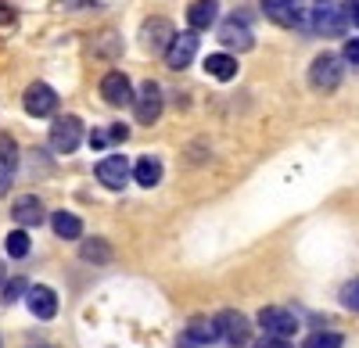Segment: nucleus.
Masks as SVG:
<instances>
[{
    "label": "nucleus",
    "mask_w": 359,
    "mask_h": 348,
    "mask_svg": "<svg viewBox=\"0 0 359 348\" xmlns=\"http://www.w3.org/2000/svg\"><path fill=\"white\" fill-rule=\"evenodd\" d=\"M345 57L338 54H320L313 57V65H309V86L320 94H334L338 86H341V76H345Z\"/></svg>",
    "instance_id": "2"
},
{
    "label": "nucleus",
    "mask_w": 359,
    "mask_h": 348,
    "mask_svg": "<svg viewBox=\"0 0 359 348\" xmlns=\"http://www.w3.org/2000/svg\"><path fill=\"white\" fill-rule=\"evenodd\" d=\"M205 72L212 79H219V83H230L237 76V57L233 54H208L205 57Z\"/></svg>",
    "instance_id": "18"
},
{
    "label": "nucleus",
    "mask_w": 359,
    "mask_h": 348,
    "mask_svg": "<svg viewBox=\"0 0 359 348\" xmlns=\"http://www.w3.org/2000/svg\"><path fill=\"white\" fill-rule=\"evenodd\" d=\"M108 133H111V140H118V144H123V140L130 137V130H126V126H111Z\"/></svg>",
    "instance_id": "34"
},
{
    "label": "nucleus",
    "mask_w": 359,
    "mask_h": 348,
    "mask_svg": "<svg viewBox=\"0 0 359 348\" xmlns=\"http://www.w3.org/2000/svg\"><path fill=\"white\" fill-rule=\"evenodd\" d=\"M216 327H219V337L230 344V348H248L252 344V323L248 316L233 312V309H223L216 316Z\"/></svg>",
    "instance_id": "6"
},
{
    "label": "nucleus",
    "mask_w": 359,
    "mask_h": 348,
    "mask_svg": "<svg viewBox=\"0 0 359 348\" xmlns=\"http://www.w3.org/2000/svg\"><path fill=\"white\" fill-rule=\"evenodd\" d=\"M313 4H316V8H320V4H331V0H313Z\"/></svg>",
    "instance_id": "35"
},
{
    "label": "nucleus",
    "mask_w": 359,
    "mask_h": 348,
    "mask_svg": "<svg viewBox=\"0 0 359 348\" xmlns=\"http://www.w3.org/2000/svg\"><path fill=\"white\" fill-rule=\"evenodd\" d=\"M259 327L269 334V337H294L298 330V316L280 309V305H262L259 309Z\"/></svg>",
    "instance_id": "8"
},
{
    "label": "nucleus",
    "mask_w": 359,
    "mask_h": 348,
    "mask_svg": "<svg viewBox=\"0 0 359 348\" xmlns=\"http://www.w3.org/2000/svg\"><path fill=\"white\" fill-rule=\"evenodd\" d=\"M262 15L284 29H302V18H306L298 0H262Z\"/></svg>",
    "instance_id": "12"
},
{
    "label": "nucleus",
    "mask_w": 359,
    "mask_h": 348,
    "mask_svg": "<svg viewBox=\"0 0 359 348\" xmlns=\"http://www.w3.org/2000/svg\"><path fill=\"white\" fill-rule=\"evenodd\" d=\"M198 47H201V40H198L194 29H184V33H176L172 47L165 50V69H172V72H184V69L194 62Z\"/></svg>",
    "instance_id": "9"
},
{
    "label": "nucleus",
    "mask_w": 359,
    "mask_h": 348,
    "mask_svg": "<svg viewBox=\"0 0 359 348\" xmlns=\"http://www.w3.org/2000/svg\"><path fill=\"white\" fill-rule=\"evenodd\" d=\"M162 108H165V94H162V86L155 79H144L140 83V90L133 97V115H137V123L140 126H155L162 119Z\"/></svg>",
    "instance_id": "3"
},
{
    "label": "nucleus",
    "mask_w": 359,
    "mask_h": 348,
    "mask_svg": "<svg viewBox=\"0 0 359 348\" xmlns=\"http://www.w3.org/2000/svg\"><path fill=\"white\" fill-rule=\"evenodd\" d=\"M101 97L111 104V108H126V104H133V83L126 79V72H108L104 79H101Z\"/></svg>",
    "instance_id": "13"
},
{
    "label": "nucleus",
    "mask_w": 359,
    "mask_h": 348,
    "mask_svg": "<svg viewBox=\"0 0 359 348\" xmlns=\"http://www.w3.org/2000/svg\"><path fill=\"white\" fill-rule=\"evenodd\" d=\"M25 302H29V312H33L36 320H54V316H57V295L50 291V287H43V284L29 287Z\"/></svg>",
    "instance_id": "16"
},
{
    "label": "nucleus",
    "mask_w": 359,
    "mask_h": 348,
    "mask_svg": "<svg viewBox=\"0 0 359 348\" xmlns=\"http://www.w3.org/2000/svg\"><path fill=\"white\" fill-rule=\"evenodd\" d=\"M18 158H22V151H18V144H15V137H11V133H4V130H0V165H8V169H15V165H18Z\"/></svg>",
    "instance_id": "23"
},
{
    "label": "nucleus",
    "mask_w": 359,
    "mask_h": 348,
    "mask_svg": "<svg viewBox=\"0 0 359 348\" xmlns=\"http://www.w3.org/2000/svg\"><path fill=\"white\" fill-rule=\"evenodd\" d=\"M22 108L33 115V119H47V115H54V108H57V94L50 90L47 83H33L22 94Z\"/></svg>",
    "instance_id": "11"
},
{
    "label": "nucleus",
    "mask_w": 359,
    "mask_h": 348,
    "mask_svg": "<svg viewBox=\"0 0 359 348\" xmlns=\"http://www.w3.org/2000/svg\"><path fill=\"white\" fill-rule=\"evenodd\" d=\"M219 43L226 50H237V54H245L255 47V33H252V25L245 15H230L226 22H219Z\"/></svg>",
    "instance_id": "5"
},
{
    "label": "nucleus",
    "mask_w": 359,
    "mask_h": 348,
    "mask_svg": "<svg viewBox=\"0 0 359 348\" xmlns=\"http://www.w3.org/2000/svg\"><path fill=\"white\" fill-rule=\"evenodd\" d=\"M0 284H4V266H0Z\"/></svg>",
    "instance_id": "36"
},
{
    "label": "nucleus",
    "mask_w": 359,
    "mask_h": 348,
    "mask_svg": "<svg viewBox=\"0 0 359 348\" xmlns=\"http://www.w3.org/2000/svg\"><path fill=\"white\" fill-rule=\"evenodd\" d=\"M47 140H50V151L72 155V151L79 148V140H83V123L76 119V115H57V119L50 123Z\"/></svg>",
    "instance_id": "4"
},
{
    "label": "nucleus",
    "mask_w": 359,
    "mask_h": 348,
    "mask_svg": "<svg viewBox=\"0 0 359 348\" xmlns=\"http://www.w3.org/2000/svg\"><path fill=\"white\" fill-rule=\"evenodd\" d=\"M302 29L313 33V36H345V29H348L345 4H320V8H313L302 18Z\"/></svg>",
    "instance_id": "1"
},
{
    "label": "nucleus",
    "mask_w": 359,
    "mask_h": 348,
    "mask_svg": "<svg viewBox=\"0 0 359 348\" xmlns=\"http://www.w3.org/2000/svg\"><path fill=\"white\" fill-rule=\"evenodd\" d=\"M79 258L83 263H94V266H108L111 263V244L104 237H86L79 244Z\"/></svg>",
    "instance_id": "19"
},
{
    "label": "nucleus",
    "mask_w": 359,
    "mask_h": 348,
    "mask_svg": "<svg viewBox=\"0 0 359 348\" xmlns=\"http://www.w3.org/2000/svg\"><path fill=\"white\" fill-rule=\"evenodd\" d=\"M4 248H8L11 258H25L29 255V234L25 230H11V234L4 237Z\"/></svg>",
    "instance_id": "24"
},
{
    "label": "nucleus",
    "mask_w": 359,
    "mask_h": 348,
    "mask_svg": "<svg viewBox=\"0 0 359 348\" xmlns=\"http://www.w3.org/2000/svg\"><path fill=\"white\" fill-rule=\"evenodd\" d=\"M252 348H291V341H287V337H269V334H262Z\"/></svg>",
    "instance_id": "27"
},
{
    "label": "nucleus",
    "mask_w": 359,
    "mask_h": 348,
    "mask_svg": "<svg viewBox=\"0 0 359 348\" xmlns=\"http://www.w3.org/2000/svg\"><path fill=\"white\" fill-rule=\"evenodd\" d=\"M176 40V29L169 18H147L140 25V47L144 50H151V54H165Z\"/></svg>",
    "instance_id": "7"
},
{
    "label": "nucleus",
    "mask_w": 359,
    "mask_h": 348,
    "mask_svg": "<svg viewBox=\"0 0 359 348\" xmlns=\"http://www.w3.org/2000/svg\"><path fill=\"white\" fill-rule=\"evenodd\" d=\"M11 22H15V8L0 0V29H4V25H11Z\"/></svg>",
    "instance_id": "32"
},
{
    "label": "nucleus",
    "mask_w": 359,
    "mask_h": 348,
    "mask_svg": "<svg viewBox=\"0 0 359 348\" xmlns=\"http://www.w3.org/2000/svg\"><path fill=\"white\" fill-rule=\"evenodd\" d=\"M22 295H29V280H22V277L4 280V291H0V298H4L8 305H11V302H18Z\"/></svg>",
    "instance_id": "25"
},
{
    "label": "nucleus",
    "mask_w": 359,
    "mask_h": 348,
    "mask_svg": "<svg viewBox=\"0 0 359 348\" xmlns=\"http://www.w3.org/2000/svg\"><path fill=\"white\" fill-rule=\"evenodd\" d=\"M133 180H137L140 187H155V183L162 180V162H158L155 155L137 158V165H133Z\"/></svg>",
    "instance_id": "20"
},
{
    "label": "nucleus",
    "mask_w": 359,
    "mask_h": 348,
    "mask_svg": "<svg viewBox=\"0 0 359 348\" xmlns=\"http://www.w3.org/2000/svg\"><path fill=\"white\" fill-rule=\"evenodd\" d=\"M50 226H54V234L65 237V241L83 237V219L72 216V212H54V216H50Z\"/></svg>",
    "instance_id": "21"
},
{
    "label": "nucleus",
    "mask_w": 359,
    "mask_h": 348,
    "mask_svg": "<svg viewBox=\"0 0 359 348\" xmlns=\"http://www.w3.org/2000/svg\"><path fill=\"white\" fill-rule=\"evenodd\" d=\"M345 15H348L352 25H359V0H348V4H345Z\"/></svg>",
    "instance_id": "33"
},
{
    "label": "nucleus",
    "mask_w": 359,
    "mask_h": 348,
    "mask_svg": "<svg viewBox=\"0 0 359 348\" xmlns=\"http://www.w3.org/2000/svg\"><path fill=\"white\" fill-rule=\"evenodd\" d=\"M341 344H345V337L338 330H313L302 341V348H341Z\"/></svg>",
    "instance_id": "22"
},
{
    "label": "nucleus",
    "mask_w": 359,
    "mask_h": 348,
    "mask_svg": "<svg viewBox=\"0 0 359 348\" xmlns=\"http://www.w3.org/2000/svg\"><path fill=\"white\" fill-rule=\"evenodd\" d=\"M341 305L348 312H359V277H352L345 287H341Z\"/></svg>",
    "instance_id": "26"
},
{
    "label": "nucleus",
    "mask_w": 359,
    "mask_h": 348,
    "mask_svg": "<svg viewBox=\"0 0 359 348\" xmlns=\"http://www.w3.org/2000/svg\"><path fill=\"white\" fill-rule=\"evenodd\" d=\"M11 219L18 223V230L40 226V223L47 219V212H43V201H40L36 194H22V197L15 201V209H11Z\"/></svg>",
    "instance_id": "14"
},
{
    "label": "nucleus",
    "mask_w": 359,
    "mask_h": 348,
    "mask_svg": "<svg viewBox=\"0 0 359 348\" xmlns=\"http://www.w3.org/2000/svg\"><path fill=\"white\" fill-rule=\"evenodd\" d=\"M212 341H219V327H216V320H205V316L191 320L187 330H184V337H180V344H184V348H208Z\"/></svg>",
    "instance_id": "15"
},
{
    "label": "nucleus",
    "mask_w": 359,
    "mask_h": 348,
    "mask_svg": "<svg viewBox=\"0 0 359 348\" xmlns=\"http://www.w3.org/2000/svg\"><path fill=\"white\" fill-rule=\"evenodd\" d=\"M57 4L69 11H86V8H97V0H57Z\"/></svg>",
    "instance_id": "30"
},
{
    "label": "nucleus",
    "mask_w": 359,
    "mask_h": 348,
    "mask_svg": "<svg viewBox=\"0 0 359 348\" xmlns=\"http://www.w3.org/2000/svg\"><path fill=\"white\" fill-rule=\"evenodd\" d=\"M341 57H345V62H348V65H355V69H359V36L345 43V50H341Z\"/></svg>",
    "instance_id": "28"
},
{
    "label": "nucleus",
    "mask_w": 359,
    "mask_h": 348,
    "mask_svg": "<svg viewBox=\"0 0 359 348\" xmlns=\"http://www.w3.org/2000/svg\"><path fill=\"white\" fill-rule=\"evenodd\" d=\"M133 176V165L126 162V155H108L97 162V180L108 187V190H123Z\"/></svg>",
    "instance_id": "10"
},
{
    "label": "nucleus",
    "mask_w": 359,
    "mask_h": 348,
    "mask_svg": "<svg viewBox=\"0 0 359 348\" xmlns=\"http://www.w3.org/2000/svg\"><path fill=\"white\" fill-rule=\"evenodd\" d=\"M11 183H15V176H11V169H8V165H0V197H4V194L11 190Z\"/></svg>",
    "instance_id": "31"
},
{
    "label": "nucleus",
    "mask_w": 359,
    "mask_h": 348,
    "mask_svg": "<svg viewBox=\"0 0 359 348\" xmlns=\"http://www.w3.org/2000/svg\"><path fill=\"white\" fill-rule=\"evenodd\" d=\"M108 144H111V133H104V130H94V133H90V148H94V151L108 148Z\"/></svg>",
    "instance_id": "29"
},
{
    "label": "nucleus",
    "mask_w": 359,
    "mask_h": 348,
    "mask_svg": "<svg viewBox=\"0 0 359 348\" xmlns=\"http://www.w3.org/2000/svg\"><path fill=\"white\" fill-rule=\"evenodd\" d=\"M216 0H194V4L187 8V22H191V29L198 33V29H212L216 25Z\"/></svg>",
    "instance_id": "17"
}]
</instances>
